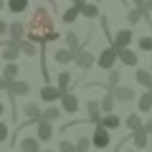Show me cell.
<instances>
[{"mask_svg": "<svg viewBox=\"0 0 152 152\" xmlns=\"http://www.w3.org/2000/svg\"><path fill=\"white\" fill-rule=\"evenodd\" d=\"M132 142H134V147H137V150H150V147H147V142H150V134H147L145 129L132 132Z\"/></svg>", "mask_w": 152, "mask_h": 152, "instance_id": "7402d4cb", "label": "cell"}, {"mask_svg": "<svg viewBox=\"0 0 152 152\" xmlns=\"http://www.w3.org/2000/svg\"><path fill=\"white\" fill-rule=\"evenodd\" d=\"M61 114H64V112H61V107H46L41 119H46V122H51V124H53V122L61 119Z\"/></svg>", "mask_w": 152, "mask_h": 152, "instance_id": "4316f807", "label": "cell"}, {"mask_svg": "<svg viewBox=\"0 0 152 152\" xmlns=\"http://www.w3.org/2000/svg\"><path fill=\"white\" fill-rule=\"evenodd\" d=\"M64 23H76L79 18H81V10H79V5H71V8H66L64 10Z\"/></svg>", "mask_w": 152, "mask_h": 152, "instance_id": "f546056e", "label": "cell"}, {"mask_svg": "<svg viewBox=\"0 0 152 152\" xmlns=\"http://www.w3.org/2000/svg\"><path fill=\"white\" fill-rule=\"evenodd\" d=\"M20 152H41V142L36 137H23L20 140Z\"/></svg>", "mask_w": 152, "mask_h": 152, "instance_id": "d4e9b609", "label": "cell"}, {"mask_svg": "<svg viewBox=\"0 0 152 152\" xmlns=\"http://www.w3.org/2000/svg\"><path fill=\"white\" fill-rule=\"evenodd\" d=\"M132 38H134V33H132V28H119V31H117V36L112 38V43H109V46H114L117 51H119V48H129Z\"/></svg>", "mask_w": 152, "mask_h": 152, "instance_id": "5b68a950", "label": "cell"}, {"mask_svg": "<svg viewBox=\"0 0 152 152\" xmlns=\"http://www.w3.org/2000/svg\"><path fill=\"white\" fill-rule=\"evenodd\" d=\"M18 71H20V66H18V64H5V69H3V74H0V76L5 79V84H13L18 79Z\"/></svg>", "mask_w": 152, "mask_h": 152, "instance_id": "cb8c5ba5", "label": "cell"}, {"mask_svg": "<svg viewBox=\"0 0 152 152\" xmlns=\"http://www.w3.org/2000/svg\"><path fill=\"white\" fill-rule=\"evenodd\" d=\"M8 38H10V41H15V43H20L23 38H26V23H23V20L8 23Z\"/></svg>", "mask_w": 152, "mask_h": 152, "instance_id": "8fae6325", "label": "cell"}, {"mask_svg": "<svg viewBox=\"0 0 152 152\" xmlns=\"http://www.w3.org/2000/svg\"><path fill=\"white\" fill-rule=\"evenodd\" d=\"M142 8H147V10L152 13V0H145V5H142Z\"/></svg>", "mask_w": 152, "mask_h": 152, "instance_id": "b9f144b4", "label": "cell"}, {"mask_svg": "<svg viewBox=\"0 0 152 152\" xmlns=\"http://www.w3.org/2000/svg\"><path fill=\"white\" fill-rule=\"evenodd\" d=\"M150 109H152V91H145V94H140V96H137V112L147 114Z\"/></svg>", "mask_w": 152, "mask_h": 152, "instance_id": "603a6c76", "label": "cell"}, {"mask_svg": "<svg viewBox=\"0 0 152 152\" xmlns=\"http://www.w3.org/2000/svg\"><path fill=\"white\" fill-rule=\"evenodd\" d=\"M117 48H114V46H107V48H102V53L96 56V66L99 69H104L109 74V71L114 69V66H117Z\"/></svg>", "mask_w": 152, "mask_h": 152, "instance_id": "7a4b0ae2", "label": "cell"}, {"mask_svg": "<svg viewBox=\"0 0 152 152\" xmlns=\"http://www.w3.org/2000/svg\"><path fill=\"white\" fill-rule=\"evenodd\" d=\"M114 96V102H119V104H129V102H137V91L129 86H124V84H119L117 89H112L109 91Z\"/></svg>", "mask_w": 152, "mask_h": 152, "instance_id": "277c9868", "label": "cell"}, {"mask_svg": "<svg viewBox=\"0 0 152 152\" xmlns=\"http://www.w3.org/2000/svg\"><path fill=\"white\" fill-rule=\"evenodd\" d=\"M122 84V71L119 69H112L107 74V84H104V89H107V91H112V89H117Z\"/></svg>", "mask_w": 152, "mask_h": 152, "instance_id": "44dd1931", "label": "cell"}, {"mask_svg": "<svg viewBox=\"0 0 152 152\" xmlns=\"http://www.w3.org/2000/svg\"><path fill=\"white\" fill-rule=\"evenodd\" d=\"M134 79H137V84H140V86L147 89V91L152 89V71H147V69H137V71H134Z\"/></svg>", "mask_w": 152, "mask_h": 152, "instance_id": "d6986e66", "label": "cell"}, {"mask_svg": "<svg viewBox=\"0 0 152 152\" xmlns=\"http://www.w3.org/2000/svg\"><path fill=\"white\" fill-rule=\"evenodd\" d=\"M150 69H152V66H150Z\"/></svg>", "mask_w": 152, "mask_h": 152, "instance_id": "816d5d0a", "label": "cell"}, {"mask_svg": "<svg viewBox=\"0 0 152 152\" xmlns=\"http://www.w3.org/2000/svg\"><path fill=\"white\" fill-rule=\"evenodd\" d=\"M3 114H5V104L0 102V119H3Z\"/></svg>", "mask_w": 152, "mask_h": 152, "instance_id": "f6af8a7d", "label": "cell"}, {"mask_svg": "<svg viewBox=\"0 0 152 152\" xmlns=\"http://www.w3.org/2000/svg\"><path fill=\"white\" fill-rule=\"evenodd\" d=\"M58 38H61V36H58V31H51L48 36H46V43H53V41H58Z\"/></svg>", "mask_w": 152, "mask_h": 152, "instance_id": "74e56055", "label": "cell"}, {"mask_svg": "<svg viewBox=\"0 0 152 152\" xmlns=\"http://www.w3.org/2000/svg\"><path fill=\"white\" fill-rule=\"evenodd\" d=\"M0 36H8V23L0 18Z\"/></svg>", "mask_w": 152, "mask_h": 152, "instance_id": "f35d334b", "label": "cell"}, {"mask_svg": "<svg viewBox=\"0 0 152 152\" xmlns=\"http://www.w3.org/2000/svg\"><path fill=\"white\" fill-rule=\"evenodd\" d=\"M122 122H124V119H122L119 114H104L102 119H99V124H96V127H102V129H107V132H109V129H119Z\"/></svg>", "mask_w": 152, "mask_h": 152, "instance_id": "9a60e30c", "label": "cell"}, {"mask_svg": "<svg viewBox=\"0 0 152 152\" xmlns=\"http://www.w3.org/2000/svg\"><path fill=\"white\" fill-rule=\"evenodd\" d=\"M74 56H76V51H71V48H56L53 58H56V64L66 66V64H74Z\"/></svg>", "mask_w": 152, "mask_h": 152, "instance_id": "ac0fdd59", "label": "cell"}, {"mask_svg": "<svg viewBox=\"0 0 152 152\" xmlns=\"http://www.w3.org/2000/svg\"><path fill=\"white\" fill-rule=\"evenodd\" d=\"M117 58H119L122 66H129V69H137V64H140V56L132 48H119L117 51Z\"/></svg>", "mask_w": 152, "mask_h": 152, "instance_id": "30bf717a", "label": "cell"}, {"mask_svg": "<svg viewBox=\"0 0 152 152\" xmlns=\"http://www.w3.org/2000/svg\"><path fill=\"white\" fill-rule=\"evenodd\" d=\"M51 31H56V23L53 15H51L46 8H36L31 15V20L26 23V38L33 41L36 46H46V36Z\"/></svg>", "mask_w": 152, "mask_h": 152, "instance_id": "6da1fadb", "label": "cell"}, {"mask_svg": "<svg viewBox=\"0 0 152 152\" xmlns=\"http://www.w3.org/2000/svg\"><path fill=\"white\" fill-rule=\"evenodd\" d=\"M51 137H53V124L46 119H38L36 122V140L38 142H48Z\"/></svg>", "mask_w": 152, "mask_h": 152, "instance_id": "9c48e42d", "label": "cell"}, {"mask_svg": "<svg viewBox=\"0 0 152 152\" xmlns=\"http://www.w3.org/2000/svg\"><path fill=\"white\" fill-rule=\"evenodd\" d=\"M41 152H56V150H41Z\"/></svg>", "mask_w": 152, "mask_h": 152, "instance_id": "7dc6e473", "label": "cell"}, {"mask_svg": "<svg viewBox=\"0 0 152 152\" xmlns=\"http://www.w3.org/2000/svg\"><path fill=\"white\" fill-rule=\"evenodd\" d=\"M61 112L76 114V112H79V96H76V94H71V91H66L64 96H61Z\"/></svg>", "mask_w": 152, "mask_h": 152, "instance_id": "7c38bea8", "label": "cell"}, {"mask_svg": "<svg viewBox=\"0 0 152 152\" xmlns=\"http://www.w3.org/2000/svg\"><path fill=\"white\" fill-rule=\"evenodd\" d=\"M84 18H99V5L96 3H86V5H79Z\"/></svg>", "mask_w": 152, "mask_h": 152, "instance_id": "4dcf8cb0", "label": "cell"}, {"mask_svg": "<svg viewBox=\"0 0 152 152\" xmlns=\"http://www.w3.org/2000/svg\"><path fill=\"white\" fill-rule=\"evenodd\" d=\"M96 3H99V0H96Z\"/></svg>", "mask_w": 152, "mask_h": 152, "instance_id": "f907efd6", "label": "cell"}, {"mask_svg": "<svg viewBox=\"0 0 152 152\" xmlns=\"http://www.w3.org/2000/svg\"><path fill=\"white\" fill-rule=\"evenodd\" d=\"M74 64H76V69H81L84 74H86V71L94 69V64H96V56H94L89 48H79V51H76V56H74Z\"/></svg>", "mask_w": 152, "mask_h": 152, "instance_id": "3957f363", "label": "cell"}, {"mask_svg": "<svg viewBox=\"0 0 152 152\" xmlns=\"http://www.w3.org/2000/svg\"><path fill=\"white\" fill-rule=\"evenodd\" d=\"M89 147H91V137L81 134L79 140H76V152H89Z\"/></svg>", "mask_w": 152, "mask_h": 152, "instance_id": "d6a6232c", "label": "cell"}, {"mask_svg": "<svg viewBox=\"0 0 152 152\" xmlns=\"http://www.w3.org/2000/svg\"><path fill=\"white\" fill-rule=\"evenodd\" d=\"M147 152H152V147H150V150H147Z\"/></svg>", "mask_w": 152, "mask_h": 152, "instance_id": "681fc988", "label": "cell"}, {"mask_svg": "<svg viewBox=\"0 0 152 152\" xmlns=\"http://www.w3.org/2000/svg\"><path fill=\"white\" fill-rule=\"evenodd\" d=\"M61 96H64V91H61L56 84H48V86L41 89V99H43L46 104H53V102H61Z\"/></svg>", "mask_w": 152, "mask_h": 152, "instance_id": "4fadbf2b", "label": "cell"}, {"mask_svg": "<svg viewBox=\"0 0 152 152\" xmlns=\"http://www.w3.org/2000/svg\"><path fill=\"white\" fill-rule=\"evenodd\" d=\"M127 20H129V26H137V23L142 20V10L140 8H132V10L127 13Z\"/></svg>", "mask_w": 152, "mask_h": 152, "instance_id": "836d02e7", "label": "cell"}, {"mask_svg": "<svg viewBox=\"0 0 152 152\" xmlns=\"http://www.w3.org/2000/svg\"><path fill=\"white\" fill-rule=\"evenodd\" d=\"M66 48H71V51L84 48V43H81V38H79V33H74V31L66 33Z\"/></svg>", "mask_w": 152, "mask_h": 152, "instance_id": "83f0119b", "label": "cell"}, {"mask_svg": "<svg viewBox=\"0 0 152 152\" xmlns=\"http://www.w3.org/2000/svg\"><path fill=\"white\" fill-rule=\"evenodd\" d=\"M99 104H102V114H114V104H117V102H114V96H112L109 91L104 94V99H102Z\"/></svg>", "mask_w": 152, "mask_h": 152, "instance_id": "1f68e13d", "label": "cell"}, {"mask_svg": "<svg viewBox=\"0 0 152 152\" xmlns=\"http://www.w3.org/2000/svg\"><path fill=\"white\" fill-rule=\"evenodd\" d=\"M18 46H20V53H23V56H28V58H36V56L41 53V46H36L33 41H28V38H23Z\"/></svg>", "mask_w": 152, "mask_h": 152, "instance_id": "e0dca14e", "label": "cell"}, {"mask_svg": "<svg viewBox=\"0 0 152 152\" xmlns=\"http://www.w3.org/2000/svg\"><path fill=\"white\" fill-rule=\"evenodd\" d=\"M122 124H124L127 127V129H129V134H132V132H137V129H142V127H145V122H142V117H140V114H127V117H124V122H122Z\"/></svg>", "mask_w": 152, "mask_h": 152, "instance_id": "2e32d148", "label": "cell"}, {"mask_svg": "<svg viewBox=\"0 0 152 152\" xmlns=\"http://www.w3.org/2000/svg\"><path fill=\"white\" fill-rule=\"evenodd\" d=\"M89 0H74V5H86Z\"/></svg>", "mask_w": 152, "mask_h": 152, "instance_id": "ee69618b", "label": "cell"}, {"mask_svg": "<svg viewBox=\"0 0 152 152\" xmlns=\"http://www.w3.org/2000/svg\"><path fill=\"white\" fill-rule=\"evenodd\" d=\"M58 152H76V142L61 140V142H58Z\"/></svg>", "mask_w": 152, "mask_h": 152, "instance_id": "d590c367", "label": "cell"}, {"mask_svg": "<svg viewBox=\"0 0 152 152\" xmlns=\"http://www.w3.org/2000/svg\"><path fill=\"white\" fill-rule=\"evenodd\" d=\"M23 114H26L28 122H38L43 117V109L38 107V104H26V107H23Z\"/></svg>", "mask_w": 152, "mask_h": 152, "instance_id": "ffe728a7", "label": "cell"}, {"mask_svg": "<svg viewBox=\"0 0 152 152\" xmlns=\"http://www.w3.org/2000/svg\"><path fill=\"white\" fill-rule=\"evenodd\" d=\"M127 152H140V150H127Z\"/></svg>", "mask_w": 152, "mask_h": 152, "instance_id": "c3c4849f", "label": "cell"}, {"mask_svg": "<svg viewBox=\"0 0 152 152\" xmlns=\"http://www.w3.org/2000/svg\"><path fill=\"white\" fill-rule=\"evenodd\" d=\"M142 129H145V132H147V134H150V137H152V119H147V122H145V127H142Z\"/></svg>", "mask_w": 152, "mask_h": 152, "instance_id": "ab89813d", "label": "cell"}, {"mask_svg": "<svg viewBox=\"0 0 152 152\" xmlns=\"http://www.w3.org/2000/svg\"><path fill=\"white\" fill-rule=\"evenodd\" d=\"M8 137H10V129H8L5 122L0 119V142H8Z\"/></svg>", "mask_w": 152, "mask_h": 152, "instance_id": "8d00e7d4", "label": "cell"}, {"mask_svg": "<svg viewBox=\"0 0 152 152\" xmlns=\"http://www.w3.org/2000/svg\"><path fill=\"white\" fill-rule=\"evenodd\" d=\"M104 114H102V104L96 102V99H91V102H86V119L81 122V124H99V119H102Z\"/></svg>", "mask_w": 152, "mask_h": 152, "instance_id": "ba28073f", "label": "cell"}, {"mask_svg": "<svg viewBox=\"0 0 152 152\" xmlns=\"http://www.w3.org/2000/svg\"><path fill=\"white\" fill-rule=\"evenodd\" d=\"M132 3H134V8H142V5H145V0H132Z\"/></svg>", "mask_w": 152, "mask_h": 152, "instance_id": "7bdbcfd3", "label": "cell"}, {"mask_svg": "<svg viewBox=\"0 0 152 152\" xmlns=\"http://www.w3.org/2000/svg\"><path fill=\"white\" fill-rule=\"evenodd\" d=\"M112 145V134H109L107 129H102V127H96L94 129V134H91V147H96V150H107V147Z\"/></svg>", "mask_w": 152, "mask_h": 152, "instance_id": "52a82bcc", "label": "cell"}, {"mask_svg": "<svg viewBox=\"0 0 152 152\" xmlns=\"http://www.w3.org/2000/svg\"><path fill=\"white\" fill-rule=\"evenodd\" d=\"M137 48H142L147 53V51H152V36H142L140 41H137Z\"/></svg>", "mask_w": 152, "mask_h": 152, "instance_id": "e575fe53", "label": "cell"}, {"mask_svg": "<svg viewBox=\"0 0 152 152\" xmlns=\"http://www.w3.org/2000/svg\"><path fill=\"white\" fill-rule=\"evenodd\" d=\"M69 84H71V74H69L66 69H64V71H58V76H56V86H58L61 91L66 94V91H69Z\"/></svg>", "mask_w": 152, "mask_h": 152, "instance_id": "f1b7e54d", "label": "cell"}, {"mask_svg": "<svg viewBox=\"0 0 152 152\" xmlns=\"http://www.w3.org/2000/svg\"><path fill=\"white\" fill-rule=\"evenodd\" d=\"M28 5H31V0H8V10L15 13V15L26 13V10H28Z\"/></svg>", "mask_w": 152, "mask_h": 152, "instance_id": "484cf974", "label": "cell"}, {"mask_svg": "<svg viewBox=\"0 0 152 152\" xmlns=\"http://www.w3.org/2000/svg\"><path fill=\"white\" fill-rule=\"evenodd\" d=\"M5 91L10 94L13 99H15V96H26V94L31 91V84H28V81H23V79H15L13 84H8V89H5Z\"/></svg>", "mask_w": 152, "mask_h": 152, "instance_id": "5bb4252c", "label": "cell"}, {"mask_svg": "<svg viewBox=\"0 0 152 152\" xmlns=\"http://www.w3.org/2000/svg\"><path fill=\"white\" fill-rule=\"evenodd\" d=\"M3 8H5V0H0V10H3Z\"/></svg>", "mask_w": 152, "mask_h": 152, "instance_id": "bcb514c9", "label": "cell"}, {"mask_svg": "<svg viewBox=\"0 0 152 152\" xmlns=\"http://www.w3.org/2000/svg\"><path fill=\"white\" fill-rule=\"evenodd\" d=\"M0 56H3V61H5V64H15L18 56H20V46H18L15 41H10V38H8L5 43H3V51H0Z\"/></svg>", "mask_w": 152, "mask_h": 152, "instance_id": "8992f818", "label": "cell"}, {"mask_svg": "<svg viewBox=\"0 0 152 152\" xmlns=\"http://www.w3.org/2000/svg\"><path fill=\"white\" fill-rule=\"evenodd\" d=\"M5 89H8V84H5V79L0 76V91H5Z\"/></svg>", "mask_w": 152, "mask_h": 152, "instance_id": "60d3db41", "label": "cell"}]
</instances>
